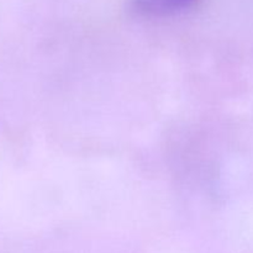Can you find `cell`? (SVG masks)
I'll list each match as a JSON object with an SVG mask.
<instances>
[{
	"label": "cell",
	"instance_id": "1",
	"mask_svg": "<svg viewBox=\"0 0 253 253\" xmlns=\"http://www.w3.org/2000/svg\"><path fill=\"white\" fill-rule=\"evenodd\" d=\"M202 0H127L132 14L145 19L174 16L194 9Z\"/></svg>",
	"mask_w": 253,
	"mask_h": 253
}]
</instances>
